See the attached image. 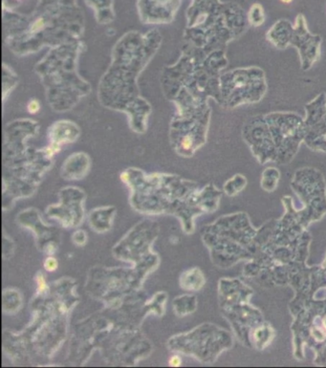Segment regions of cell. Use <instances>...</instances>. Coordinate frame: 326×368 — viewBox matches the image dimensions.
<instances>
[{
    "label": "cell",
    "instance_id": "8992f818",
    "mask_svg": "<svg viewBox=\"0 0 326 368\" xmlns=\"http://www.w3.org/2000/svg\"><path fill=\"white\" fill-rule=\"evenodd\" d=\"M40 103L38 101L34 100V101H30V102L28 103V111L31 113V114H36L39 110H40Z\"/></svg>",
    "mask_w": 326,
    "mask_h": 368
},
{
    "label": "cell",
    "instance_id": "3957f363",
    "mask_svg": "<svg viewBox=\"0 0 326 368\" xmlns=\"http://www.w3.org/2000/svg\"><path fill=\"white\" fill-rule=\"evenodd\" d=\"M265 21V16L262 7L259 4H255L249 13V22L255 27L261 26Z\"/></svg>",
    "mask_w": 326,
    "mask_h": 368
},
{
    "label": "cell",
    "instance_id": "30bf717a",
    "mask_svg": "<svg viewBox=\"0 0 326 368\" xmlns=\"http://www.w3.org/2000/svg\"><path fill=\"white\" fill-rule=\"evenodd\" d=\"M283 3H286V4H289V3H291L293 0H281Z\"/></svg>",
    "mask_w": 326,
    "mask_h": 368
},
{
    "label": "cell",
    "instance_id": "ba28073f",
    "mask_svg": "<svg viewBox=\"0 0 326 368\" xmlns=\"http://www.w3.org/2000/svg\"><path fill=\"white\" fill-rule=\"evenodd\" d=\"M42 27H43V21L42 20H38V21L34 23V25L32 27V30L33 31H38V30H41Z\"/></svg>",
    "mask_w": 326,
    "mask_h": 368
},
{
    "label": "cell",
    "instance_id": "277c9868",
    "mask_svg": "<svg viewBox=\"0 0 326 368\" xmlns=\"http://www.w3.org/2000/svg\"><path fill=\"white\" fill-rule=\"evenodd\" d=\"M279 177V173L276 168H267L262 175V186L268 190H273L277 185Z\"/></svg>",
    "mask_w": 326,
    "mask_h": 368
},
{
    "label": "cell",
    "instance_id": "6da1fadb",
    "mask_svg": "<svg viewBox=\"0 0 326 368\" xmlns=\"http://www.w3.org/2000/svg\"><path fill=\"white\" fill-rule=\"evenodd\" d=\"M322 39L320 36H312L307 30L303 17L300 16L297 26L294 29V35L291 44L295 45L300 52L302 68L307 71L314 62L319 59L320 46Z\"/></svg>",
    "mask_w": 326,
    "mask_h": 368
},
{
    "label": "cell",
    "instance_id": "9c48e42d",
    "mask_svg": "<svg viewBox=\"0 0 326 368\" xmlns=\"http://www.w3.org/2000/svg\"><path fill=\"white\" fill-rule=\"evenodd\" d=\"M190 145H191V139L189 137H186L183 141L184 147L185 148H189Z\"/></svg>",
    "mask_w": 326,
    "mask_h": 368
},
{
    "label": "cell",
    "instance_id": "7a4b0ae2",
    "mask_svg": "<svg viewBox=\"0 0 326 368\" xmlns=\"http://www.w3.org/2000/svg\"><path fill=\"white\" fill-rule=\"evenodd\" d=\"M277 23L267 34V39L271 43H273L279 49H285L286 47L291 44L294 30L290 26L289 22Z\"/></svg>",
    "mask_w": 326,
    "mask_h": 368
},
{
    "label": "cell",
    "instance_id": "52a82bcc",
    "mask_svg": "<svg viewBox=\"0 0 326 368\" xmlns=\"http://www.w3.org/2000/svg\"><path fill=\"white\" fill-rule=\"evenodd\" d=\"M169 366L170 367H173V368H178V367H180L181 366V364H182V361H181V358L179 357V356H177V355H174V356H172L171 358H170V360H169Z\"/></svg>",
    "mask_w": 326,
    "mask_h": 368
},
{
    "label": "cell",
    "instance_id": "5b68a950",
    "mask_svg": "<svg viewBox=\"0 0 326 368\" xmlns=\"http://www.w3.org/2000/svg\"><path fill=\"white\" fill-rule=\"evenodd\" d=\"M44 266H45V269L46 270H48V271H55L56 269H57V267H58V262H57V260L55 259V258H52V257H50V258H48L46 261H45V263H44Z\"/></svg>",
    "mask_w": 326,
    "mask_h": 368
}]
</instances>
